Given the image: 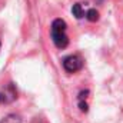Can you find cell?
I'll list each match as a JSON object with an SVG mask.
<instances>
[{
  "label": "cell",
  "instance_id": "cell-1",
  "mask_svg": "<svg viewBox=\"0 0 123 123\" xmlns=\"http://www.w3.org/2000/svg\"><path fill=\"white\" fill-rule=\"evenodd\" d=\"M66 30H67V25L64 20H62V19L53 20L52 27H50V36H52L55 46L59 49H64L69 44V37L66 34Z\"/></svg>",
  "mask_w": 123,
  "mask_h": 123
},
{
  "label": "cell",
  "instance_id": "cell-2",
  "mask_svg": "<svg viewBox=\"0 0 123 123\" xmlns=\"http://www.w3.org/2000/svg\"><path fill=\"white\" fill-rule=\"evenodd\" d=\"M63 67L69 73H76L77 70H80L83 67V60L79 56H76V55L67 56V57L63 59Z\"/></svg>",
  "mask_w": 123,
  "mask_h": 123
},
{
  "label": "cell",
  "instance_id": "cell-3",
  "mask_svg": "<svg viewBox=\"0 0 123 123\" xmlns=\"http://www.w3.org/2000/svg\"><path fill=\"white\" fill-rule=\"evenodd\" d=\"M17 97V93L13 87V83H9L4 90L0 92V103H10Z\"/></svg>",
  "mask_w": 123,
  "mask_h": 123
},
{
  "label": "cell",
  "instance_id": "cell-4",
  "mask_svg": "<svg viewBox=\"0 0 123 123\" xmlns=\"http://www.w3.org/2000/svg\"><path fill=\"white\" fill-rule=\"evenodd\" d=\"M72 13H73V16H74L76 19H82L83 16H86L82 3H76V4H73V7H72Z\"/></svg>",
  "mask_w": 123,
  "mask_h": 123
},
{
  "label": "cell",
  "instance_id": "cell-5",
  "mask_svg": "<svg viewBox=\"0 0 123 123\" xmlns=\"http://www.w3.org/2000/svg\"><path fill=\"white\" fill-rule=\"evenodd\" d=\"M0 123H22V119H20L17 115L10 113V115H7L6 117H3Z\"/></svg>",
  "mask_w": 123,
  "mask_h": 123
},
{
  "label": "cell",
  "instance_id": "cell-6",
  "mask_svg": "<svg viewBox=\"0 0 123 123\" xmlns=\"http://www.w3.org/2000/svg\"><path fill=\"white\" fill-rule=\"evenodd\" d=\"M86 19H87L89 22H96V20L99 19V13H97V10H96V9H90V10H87V12H86Z\"/></svg>",
  "mask_w": 123,
  "mask_h": 123
}]
</instances>
